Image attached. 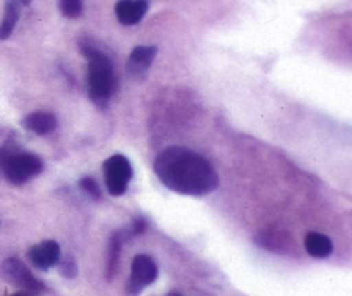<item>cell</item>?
I'll return each mask as SVG.
<instances>
[{
	"instance_id": "9",
	"label": "cell",
	"mask_w": 352,
	"mask_h": 296,
	"mask_svg": "<svg viewBox=\"0 0 352 296\" xmlns=\"http://www.w3.org/2000/svg\"><path fill=\"white\" fill-rule=\"evenodd\" d=\"M148 12V0H119L116 3L117 21L124 26H134Z\"/></svg>"
},
{
	"instance_id": "11",
	"label": "cell",
	"mask_w": 352,
	"mask_h": 296,
	"mask_svg": "<svg viewBox=\"0 0 352 296\" xmlns=\"http://www.w3.org/2000/svg\"><path fill=\"white\" fill-rule=\"evenodd\" d=\"M305 246L306 251L316 258H327L333 251L332 240L322 233H309L305 240Z\"/></svg>"
},
{
	"instance_id": "5",
	"label": "cell",
	"mask_w": 352,
	"mask_h": 296,
	"mask_svg": "<svg viewBox=\"0 0 352 296\" xmlns=\"http://www.w3.org/2000/svg\"><path fill=\"white\" fill-rule=\"evenodd\" d=\"M158 277V267L153 258L148 255H136L131 267V277L127 281V291L131 295H140L146 286L153 284Z\"/></svg>"
},
{
	"instance_id": "13",
	"label": "cell",
	"mask_w": 352,
	"mask_h": 296,
	"mask_svg": "<svg viewBox=\"0 0 352 296\" xmlns=\"http://www.w3.org/2000/svg\"><path fill=\"white\" fill-rule=\"evenodd\" d=\"M124 231L120 233H113L110 237V248H109V264H107V275L109 279H112L113 272H116L117 264H119V255H120V246H122L124 241Z\"/></svg>"
},
{
	"instance_id": "15",
	"label": "cell",
	"mask_w": 352,
	"mask_h": 296,
	"mask_svg": "<svg viewBox=\"0 0 352 296\" xmlns=\"http://www.w3.org/2000/svg\"><path fill=\"white\" fill-rule=\"evenodd\" d=\"M79 184H81V188L85 189V191L88 193L91 198L100 200V196H102V191H100V188H98V184H96L95 179L85 178V179H81V182H79Z\"/></svg>"
},
{
	"instance_id": "7",
	"label": "cell",
	"mask_w": 352,
	"mask_h": 296,
	"mask_svg": "<svg viewBox=\"0 0 352 296\" xmlns=\"http://www.w3.org/2000/svg\"><path fill=\"white\" fill-rule=\"evenodd\" d=\"M28 258L40 271H48L60 262V246L57 241L47 240L28 250Z\"/></svg>"
},
{
	"instance_id": "3",
	"label": "cell",
	"mask_w": 352,
	"mask_h": 296,
	"mask_svg": "<svg viewBox=\"0 0 352 296\" xmlns=\"http://www.w3.org/2000/svg\"><path fill=\"white\" fill-rule=\"evenodd\" d=\"M41 171L43 162L36 155L19 150L12 143H6L0 148V176L10 184H23Z\"/></svg>"
},
{
	"instance_id": "14",
	"label": "cell",
	"mask_w": 352,
	"mask_h": 296,
	"mask_svg": "<svg viewBox=\"0 0 352 296\" xmlns=\"http://www.w3.org/2000/svg\"><path fill=\"white\" fill-rule=\"evenodd\" d=\"M58 7H60L62 16L69 19H76L82 14V0H60Z\"/></svg>"
},
{
	"instance_id": "12",
	"label": "cell",
	"mask_w": 352,
	"mask_h": 296,
	"mask_svg": "<svg viewBox=\"0 0 352 296\" xmlns=\"http://www.w3.org/2000/svg\"><path fill=\"white\" fill-rule=\"evenodd\" d=\"M21 16V2L19 0H6V10H3V19L0 23V40H7L12 34L17 21Z\"/></svg>"
},
{
	"instance_id": "6",
	"label": "cell",
	"mask_w": 352,
	"mask_h": 296,
	"mask_svg": "<svg viewBox=\"0 0 352 296\" xmlns=\"http://www.w3.org/2000/svg\"><path fill=\"white\" fill-rule=\"evenodd\" d=\"M0 275L3 281L10 282V284L17 286V288L28 289V291H41L43 289V282L38 281L30 268L17 258H7L0 265Z\"/></svg>"
},
{
	"instance_id": "16",
	"label": "cell",
	"mask_w": 352,
	"mask_h": 296,
	"mask_svg": "<svg viewBox=\"0 0 352 296\" xmlns=\"http://www.w3.org/2000/svg\"><path fill=\"white\" fill-rule=\"evenodd\" d=\"M60 274L64 275V277H67V279L76 277V274H78V267H76L74 260H72L71 257H67V258H64V260H62Z\"/></svg>"
},
{
	"instance_id": "17",
	"label": "cell",
	"mask_w": 352,
	"mask_h": 296,
	"mask_svg": "<svg viewBox=\"0 0 352 296\" xmlns=\"http://www.w3.org/2000/svg\"><path fill=\"white\" fill-rule=\"evenodd\" d=\"M144 229H146V220L143 217H140V219L133 220L131 231H127V233H129V236H136V234H143Z\"/></svg>"
},
{
	"instance_id": "19",
	"label": "cell",
	"mask_w": 352,
	"mask_h": 296,
	"mask_svg": "<svg viewBox=\"0 0 352 296\" xmlns=\"http://www.w3.org/2000/svg\"><path fill=\"white\" fill-rule=\"evenodd\" d=\"M172 296H179V295H172Z\"/></svg>"
},
{
	"instance_id": "2",
	"label": "cell",
	"mask_w": 352,
	"mask_h": 296,
	"mask_svg": "<svg viewBox=\"0 0 352 296\" xmlns=\"http://www.w3.org/2000/svg\"><path fill=\"white\" fill-rule=\"evenodd\" d=\"M82 55L88 61L86 67V88H88V96L98 109H107L109 100L113 92V65L109 55L103 54L100 48L93 47L91 43L81 45Z\"/></svg>"
},
{
	"instance_id": "4",
	"label": "cell",
	"mask_w": 352,
	"mask_h": 296,
	"mask_svg": "<svg viewBox=\"0 0 352 296\" xmlns=\"http://www.w3.org/2000/svg\"><path fill=\"white\" fill-rule=\"evenodd\" d=\"M103 176H105V184L110 195H124L131 181V176H133V167H131L129 158L120 154H116L110 158H107L105 164H103Z\"/></svg>"
},
{
	"instance_id": "10",
	"label": "cell",
	"mask_w": 352,
	"mask_h": 296,
	"mask_svg": "<svg viewBox=\"0 0 352 296\" xmlns=\"http://www.w3.org/2000/svg\"><path fill=\"white\" fill-rule=\"evenodd\" d=\"M23 126L34 134H48L57 127V117L52 112L38 110V112H31L24 117Z\"/></svg>"
},
{
	"instance_id": "18",
	"label": "cell",
	"mask_w": 352,
	"mask_h": 296,
	"mask_svg": "<svg viewBox=\"0 0 352 296\" xmlns=\"http://www.w3.org/2000/svg\"><path fill=\"white\" fill-rule=\"evenodd\" d=\"M21 6H28V3H31V0H19Z\"/></svg>"
},
{
	"instance_id": "1",
	"label": "cell",
	"mask_w": 352,
	"mask_h": 296,
	"mask_svg": "<svg viewBox=\"0 0 352 296\" xmlns=\"http://www.w3.org/2000/svg\"><path fill=\"white\" fill-rule=\"evenodd\" d=\"M153 169L162 184L181 195L205 196L219 186V176L213 165L184 147L165 148L158 154Z\"/></svg>"
},
{
	"instance_id": "8",
	"label": "cell",
	"mask_w": 352,
	"mask_h": 296,
	"mask_svg": "<svg viewBox=\"0 0 352 296\" xmlns=\"http://www.w3.org/2000/svg\"><path fill=\"white\" fill-rule=\"evenodd\" d=\"M158 54V48L155 45H140V47H134L133 52L129 54L127 59V72L133 78H141L148 72L150 65L153 64L155 57Z\"/></svg>"
},
{
	"instance_id": "20",
	"label": "cell",
	"mask_w": 352,
	"mask_h": 296,
	"mask_svg": "<svg viewBox=\"0 0 352 296\" xmlns=\"http://www.w3.org/2000/svg\"><path fill=\"white\" fill-rule=\"evenodd\" d=\"M0 178H2V176H0Z\"/></svg>"
}]
</instances>
